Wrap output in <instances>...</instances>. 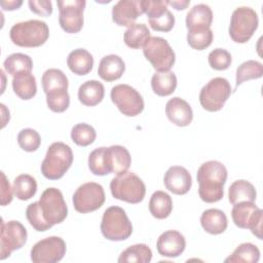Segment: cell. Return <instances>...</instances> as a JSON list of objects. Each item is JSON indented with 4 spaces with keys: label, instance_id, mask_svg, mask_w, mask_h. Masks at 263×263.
I'll return each instance as SVG.
<instances>
[{
    "label": "cell",
    "instance_id": "6da1fadb",
    "mask_svg": "<svg viewBox=\"0 0 263 263\" xmlns=\"http://www.w3.org/2000/svg\"><path fill=\"white\" fill-rule=\"evenodd\" d=\"M196 178L199 184L198 194L202 201L212 203L223 198L227 170L222 162L210 160L202 163L197 171Z\"/></svg>",
    "mask_w": 263,
    "mask_h": 263
},
{
    "label": "cell",
    "instance_id": "7a4b0ae2",
    "mask_svg": "<svg viewBox=\"0 0 263 263\" xmlns=\"http://www.w3.org/2000/svg\"><path fill=\"white\" fill-rule=\"evenodd\" d=\"M13 44L21 47H38L43 45L49 36L45 22L30 20L13 25L9 31Z\"/></svg>",
    "mask_w": 263,
    "mask_h": 263
},
{
    "label": "cell",
    "instance_id": "3957f363",
    "mask_svg": "<svg viewBox=\"0 0 263 263\" xmlns=\"http://www.w3.org/2000/svg\"><path fill=\"white\" fill-rule=\"evenodd\" d=\"M73 162L71 148L63 142L52 143L41 163V173L48 180L61 179Z\"/></svg>",
    "mask_w": 263,
    "mask_h": 263
},
{
    "label": "cell",
    "instance_id": "277c9868",
    "mask_svg": "<svg viewBox=\"0 0 263 263\" xmlns=\"http://www.w3.org/2000/svg\"><path fill=\"white\" fill-rule=\"evenodd\" d=\"M101 232L105 238L113 241L128 238L133 233V225L124 210L116 205L108 208L103 214Z\"/></svg>",
    "mask_w": 263,
    "mask_h": 263
},
{
    "label": "cell",
    "instance_id": "5b68a950",
    "mask_svg": "<svg viewBox=\"0 0 263 263\" xmlns=\"http://www.w3.org/2000/svg\"><path fill=\"white\" fill-rule=\"evenodd\" d=\"M110 190L114 198L128 203L141 202L146 194L144 182L132 172L113 178L110 182Z\"/></svg>",
    "mask_w": 263,
    "mask_h": 263
},
{
    "label": "cell",
    "instance_id": "8992f818",
    "mask_svg": "<svg viewBox=\"0 0 263 263\" xmlns=\"http://www.w3.org/2000/svg\"><path fill=\"white\" fill-rule=\"evenodd\" d=\"M259 18L257 12L251 7L240 6L232 12L229 36L236 43H246L257 30Z\"/></svg>",
    "mask_w": 263,
    "mask_h": 263
},
{
    "label": "cell",
    "instance_id": "52a82bcc",
    "mask_svg": "<svg viewBox=\"0 0 263 263\" xmlns=\"http://www.w3.org/2000/svg\"><path fill=\"white\" fill-rule=\"evenodd\" d=\"M143 53L157 72L170 71L176 61L170 43L161 37H150L143 46Z\"/></svg>",
    "mask_w": 263,
    "mask_h": 263
},
{
    "label": "cell",
    "instance_id": "ba28073f",
    "mask_svg": "<svg viewBox=\"0 0 263 263\" xmlns=\"http://www.w3.org/2000/svg\"><path fill=\"white\" fill-rule=\"evenodd\" d=\"M231 95V86L227 79L215 77L211 79L199 92L201 107L210 112L221 110Z\"/></svg>",
    "mask_w": 263,
    "mask_h": 263
},
{
    "label": "cell",
    "instance_id": "9c48e42d",
    "mask_svg": "<svg viewBox=\"0 0 263 263\" xmlns=\"http://www.w3.org/2000/svg\"><path fill=\"white\" fill-rule=\"evenodd\" d=\"M40 212L51 226L62 223L68 215V206L62 192L53 187L46 188L39 199Z\"/></svg>",
    "mask_w": 263,
    "mask_h": 263
},
{
    "label": "cell",
    "instance_id": "30bf717a",
    "mask_svg": "<svg viewBox=\"0 0 263 263\" xmlns=\"http://www.w3.org/2000/svg\"><path fill=\"white\" fill-rule=\"evenodd\" d=\"M231 217L237 227L250 229L255 236L262 239L263 211L254 202L243 201L233 204Z\"/></svg>",
    "mask_w": 263,
    "mask_h": 263
},
{
    "label": "cell",
    "instance_id": "8fae6325",
    "mask_svg": "<svg viewBox=\"0 0 263 263\" xmlns=\"http://www.w3.org/2000/svg\"><path fill=\"white\" fill-rule=\"evenodd\" d=\"M110 97L118 110L125 116H137L144 110L142 96L128 84H117L113 86Z\"/></svg>",
    "mask_w": 263,
    "mask_h": 263
},
{
    "label": "cell",
    "instance_id": "7c38bea8",
    "mask_svg": "<svg viewBox=\"0 0 263 263\" xmlns=\"http://www.w3.org/2000/svg\"><path fill=\"white\" fill-rule=\"evenodd\" d=\"M104 202V188L96 182H87L80 185L73 194L74 209L82 214L99 210Z\"/></svg>",
    "mask_w": 263,
    "mask_h": 263
},
{
    "label": "cell",
    "instance_id": "4fadbf2b",
    "mask_svg": "<svg viewBox=\"0 0 263 263\" xmlns=\"http://www.w3.org/2000/svg\"><path fill=\"white\" fill-rule=\"evenodd\" d=\"M0 259L4 260L10 256V254L21 249L27 241V229L18 221L4 222L1 220L0 230Z\"/></svg>",
    "mask_w": 263,
    "mask_h": 263
},
{
    "label": "cell",
    "instance_id": "5bb4252c",
    "mask_svg": "<svg viewBox=\"0 0 263 263\" xmlns=\"http://www.w3.org/2000/svg\"><path fill=\"white\" fill-rule=\"evenodd\" d=\"M59 23L61 28L70 34L78 33L83 27L85 0H59Z\"/></svg>",
    "mask_w": 263,
    "mask_h": 263
},
{
    "label": "cell",
    "instance_id": "9a60e30c",
    "mask_svg": "<svg viewBox=\"0 0 263 263\" xmlns=\"http://www.w3.org/2000/svg\"><path fill=\"white\" fill-rule=\"evenodd\" d=\"M66 254V242L59 236H49L37 241L31 250L34 263H55Z\"/></svg>",
    "mask_w": 263,
    "mask_h": 263
},
{
    "label": "cell",
    "instance_id": "2e32d148",
    "mask_svg": "<svg viewBox=\"0 0 263 263\" xmlns=\"http://www.w3.org/2000/svg\"><path fill=\"white\" fill-rule=\"evenodd\" d=\"M145 13L154 31L170 32L175 25V16L167 9L166 0H144Z\"/></svg>",
    "mask_w": 263,
    "mask_h": 263
},
{
    "label": "cell",
    "instance_id": "e0dca14e",
    "mask_svg": "<svg viewBox=\"0 0 263 263\" xmlns=\"http://www.w3.org/2000/svg\"><path fill=\"white\" fill-rule=\"evenodd\" d=\"M143 13L144 0H120L112 8V20L118 26L129 27Z\"/></svg>",
    "mask_w": 263,
    "mask_h": 263
},
{
    "label": "cell",
    "instance_id": "ac0fdd59",
    "mask_svg": "<svg viewBox=\"0 0 263 263\" xmlns=\"http://www.w3.org/2000/svg\"><path fill=\"white\" fill-rule=\"evenodd\" d=\"M165 188L177 195L186 194L192 186V178L190 173L183 166H171L163 178Z\"/></svg>",
    "mask_w": 263,
    "mask_h": 263
},
{
    "label": "cell",
    "instance_id": "d6986e66",
    "mask_svg": "<svg viewBox=\"0 0 263 263\" xmlns=\"http://www.w3.org/2000/svg\"><path fill=\"white\" fill-rule=\"evenodd\" d=\"M186 247V240L183 234L177 230H167L161 233L157 239V252L168 258H176L180 256Z\"/></svg>",
    "mask_w": 263,
    "mask_h": 263
},
{
    "label": "cell",
    "instance_id": "ffe728a7",
    "mask_svg": "<svg viewBox=\"0 0 263 263\" xmlns=\"http://www.w3.org/2000/svg\"><path fill=\"white\" fill-rule=\"evenodd\" d=\"M106 163L109 173L121 175L127 172L132 163V156L128 150L120 145L106 147L105 150Z\"/></svg>",
    "mask_w": 263,
    "mask_h": 263
},
{
    "label": "cell",
    "instance_id": "44dd1931",
    "mask_svg": "<svg viewBox=\"0 0 263 263\" xmlns=\"http://www.w3.org/2000/svg\"><path fill=\"white\" fill-rule=\"evenodd\" d=\"M165 114L168 120L178 126H187L193 119V112L190 105L179 97L167 101Z\"/></svg>",
    "mask_w": 263,
    "mask_h": 263
},
{
    "label": "cell",
    "instance_id": "7402d4cb",
    "mask_svg": "<svg viewBox=\"0 0 263 263\" xmlns=\"http://www.w3.org/2000/svg\"><path fill=\"white\" fill-rule=\"evenodd\" d=\"M125 70L123 60L117 54H108L102 58L98 68L99 76L108 82L119 79Z\"/></svg>",
    "mask_w": 263,
    "mask_h": 263
},
{
    "label": "cell",
    "instance_id": "603a6c76",
    "mask_svg": "<svg viewBox=\"0 0 263 263\" xmlns=\"http://www.w3.org/2000/svg\"><path fill=\"white\" fill-rule=\"evenodd\" d=\"M200 224L208 233L216 235L226 230L228 222L224 212L218 209H209L201 214Z\"/></svg>",
    "mask_w": 263,
    "mask_h": 263
},
{
    "label": "cell",
    "instance_id": "cb8c5ba5",
    "mask_svg": "<svg viewBox=\"0 0 263 263\" xmlns=\"http://www.w3.org/2000/svg\"><path fill=\"white\" fill-rule=\"evenodd\" d=\"M67 65L74 74L86 75L92 69L93 58L86 49L77 48L69 53L67 58Z\"/></svg>",
    "mask_w": 263,
    "mask_h": 263
},
{
    "label": "cell",
    "instance_id": "d4e9b609",
    "mask_svg": "<svg viewBox=\"0 0 263 263\" xmlns=\"http://www.w3.org/2000/svg\"><path fill=\"white\" fill-rule=\"evenodd\" d=\"M105 95L104 85L98 80H88L82 83L78 89L79 101L88 107H92L102 102Z\"/></svg>",
    "mask_w": 263,
    "mask_h": 263
},
{
    "label": "cell",
    "instance_id": "484cf974",
    "mask_svg": "<svg viewBox=\"0 0 263 263\" xmlns=\"http://www.w3.org/2000/svg\"><path fill=\"white\" fill-rule=\"evenodd\" d=\"M213 22V11L206 4L194 5L186 15L187 29L211 28Z\"/></svg>",
    "mask_w": 263,
    "mask_h": 263
},
{
    "label": "cell",
    "instance_id": "4316f807",
    "mask_svg": "<svg viewBox=\"0 0 263 263\" xmlns=\"http://www.w3.org/2000/svg\"><path fill=\"white\" fill-rule=\"evenodd\" d=\"M12 88L14 93L22 100H30L37 92L36 78L31 72H23L12 79Z\"/></svg>",
    "mask_w": 263,
    "mask_h": 263
},
{
    "label": "cell",
    "instance_id": "83f0119b",
    "mask_svg": "<svg viewBox=\"0 0 263 263\" xmlns=\"http://www.w3.org/2000/svg\"><path fill=\"white\" fill-rule=\"evenodd\" d=\"M256 196L257 192L255 187L252 183L246 180L234 181L228 190V198L232 204L243 201L254 202L256 200Z\"/></svg>",
    "mask_w": 263,
    "mask_h": 263
},
{
    "label": "cell",
    "instance_id": "f1b7e54d",
    "mask_svg": "<svg viewBox=\"0 0 263 263\" xmlns=\"http://www.w3.org/2000/svg\"><path fill=\"white\" fill-rule=\"evenodd\" d=\"M173 210L172 197L164 191H155L149 200V211L156 219L167 218Z\"/></svg>",
    "mask_w": 263,
    "mask_h": 263
},
{
    "label": "cell",
    "instance_id": "f546056e",
    "mask_svg": "<svg viewBox=\"0 0 263 263\" xmlns=\"http://www.w3.org/2000/svg\"><path fill=\"white\" fill-rule=\"evenodd\" d=\"M151 87L159 97L172 95L177 87V77L171 72H156L151 78Z\"/></svg>",
    "mask_w": 263,
    "mask_h": 263
},
{
    "label": "cell",
    "instance_id": "4dcf8cb0",
    "mask_svg": "<svg viewBox=\"0 0 263 263\" xmlns=\"http://www.w3.org/2000/svg\"><path fill=\"white\" fill-rule=\"evenodd\" d=\"M150 31L145 24H133L124 32V43L134 49L141 48L150 38Z\"/></svg>",
    "mask_w": 263,
    "mask_h": 263
},
{
    "label": "cell",
    "instance_id": "1f68e13d",
    "mask_svg": "<svg viewBox=\"0 0 263 263\" xmlns=\"http://www.w3.org/2000/svg\"><path fill=\"white\" fill-rule=\"evenodd\" d=\"M42 88L45 93H48L53 90L60 89H68V78L65 73L55 68H51L46 70L41 78Z\"/></svg>",
    "mask_w": 263,
    "mask_h": 263
},
{
    "label": "cell",
    "instance_id": "d6a6232c",
    "mask_svg": "<svg viewBox=\"0 0 263 263\" xmlns=\"http://www.w3.org/2000/svg\"><path fill=\"white\" fill-rule=\"evenodd\" d=\"M3 66L8 74L15 76L23 72H31L33 69V61L28 54L16 52L8 55L4 60Z\"/></svg>",
    "mask_w": 263,
    "mask_h": 263
},
{
    "label": "cell",
    "instance_id": "836d02e7",
    "mask_svg": "<svg viewBox=\"0 0 263 263\" xmlns=\"http://www.w3.org/2000/svg\"><path fill=\"white\" fill-rule=\"evenodd\" d=\"M152 259V251L145 243H137L125 249L119 256L118 262H137V263H149Z\"/></svg>",
    "mask_w": 263,
    "mask_h": 263
},
{
    "label": "cell",
    "instance_id": "e575fe53",
    "mask_svg": "<svg viewBox=\"0 0 263 263\" xmlns=\"http://www.w3.org/2000/svg\"><path fill=\"white\" fill-rule=\"evenodd\" d=\"M12 189L16 198L21 200H28L36 194L37 183L32 176L22 174L14 179Z\"/></svg>",
    "mask_w": 263,
    "mask_h": 263
},
{
    "label": "cell",
    "instance_id": "d590c367",
    "mask_svg": "<svg viewBox=\"0 0 263 263\" xmlns=\"http://www.w3.org/2000/svg\"><path fill=\"white\" fill-rule=\"evenodd\" d=\"M260 259V251L258 247L251 242H243L239 245L233 253L225 259L226 263H239V262H247V263H257Z\"/></svg>",
    "mask_w": 263,
    "mask_h": 263
},
{
    "label": "cell",
    "instance_id": "8d00e7d4",
    "mask_svg": "<svg viewBox=\"0 0 263 263\" xmlns=\"http://www.w3.org/2000/svg\"><path fill=\"white\" fill-rule=\"evenodd\" d=\"M213 37L211 28H193L188 30L187 42L193 49L203 50L212 44Z\"/></svg>",
    "mask_w": 263,
    "mask_h": 263
},
{
    "label": "cell",
    "instance_id": "74e56055",
    "mask_svg": "<svg viewBox=\"0 0 263 263\" xmlns=\"http://www.w3.org/2000/svg\"><path fill=\"white\" fill-rule=\"evenodd\" d=\"M263 75V66L260 62L249 60L243 62L240 66H238L236 70V83L235 86L237 87L242 82L251 80V79H258L261 78Z\"/></svg>",
    "mask_w": 263,
    "mask_h": 263
},
{
    "label": "cell",
    "instance_id": "f35d334b",
    "mask_svg": "<svg viewBox=\"0 0 263 263\" xmlns=\"http://www.w3.org/2000/svg\"><path fill=\"white\" fill-rule=\"evenodd\" d=\"M96 129L87 123H78L71 129V139L78 146L86 147L92 144L96 140Z\"/></svg>",
    "mask_w": 263,
    "mask_h": 263
},
{
    "label": "cell",
    "instance_id": "ab89813d",
    "mask_svg": "<svg viewBox=\"0 0 263 263\" xmlns=\"http://www.w3.org/2000/svg\"><path fill=\"white\" fill-rule=\"evenodd\" d=\"M106 147H100L90 152L88 156V167L89 171L96 176H106L109 173L106 156H105Z\"/></svg>",
    "mask_w": 263,
    "mask_h": 263
},
{
    "label": "cell",
    "instance_id": "60d3db41",
    "mask_svg": "<svg viewBox=\"0 0 263 263\" xmlns=\"http://www.w3.org/2000/svg\"><path fill=\"white\" fill-rule=\"evenodd\" d=\"M46 103L51 111L62 113L68 109L70 105V97L66 89L53 90L46 93Z\"/></svg>",
    "mask_w": 263,
    "mask_h": 263
},
{
    "label": "cell",
    "instance_id": "b9f144b4",
    "mask_svg": "<svg viewBox=\"0 0 263 263\" xmlns=\"http://www.w3.org/2000/svg\"><path fill=\"white\" fill-rule=\"evenodd\" d=\"M17 143L23 150L27 152H34L39 148L41 144V138L38 132L35 129L24 128L17 135Z\"/></svg>",
    "mask_w": 263,
    "mask_h": 263
},
{
    "label": "cell",
    "instance_id": "7bdbcfd3",
    "mask_svg": "<svg viewBox=\"0 0 263 263\" xmlns=\"http://www.w3.org/2000/svg\"><path fill=\"white\" fill-rule=\"evenodd\" d=\"M26 217H27L29 223L31 224V226L37 231H41V232L46 231L52 227L50 224H48L44 220V218L40 212L39 201H35L27 206Z\"/></svg>",
    "mask_w": 263,
    "mask_h": 263
},
{
    "label": "cell",
    "instance_id": "ee69618b",
    "mask_svg": "<svg viewBox=\"0 0 263 263\" xmlns=\"http://www.w3.org/2000/svg\"><path fill=\"white\" fill-rule=\"evenodd\" d=\"M208 61L211 68L218 71H223L229 68L232 60L231 54L226 49L216 48L209 53Z\"/></svg>",
    "mask_w": 263,
    "mask_h": 263
},
{
    "label": "cell",
    "instance_id": "f6af8a7d",
    "mask_svg": "<svg viewBox=\"0 0 263 263\" xmlns=\"http://www.w3.org/2000/svg\"><path fill=\"white\" fill-rule=\"evenodd\" d=\"M31 11L41 16H48L52 13V4L48 0H30L28 2Z\"/></svg>",
    "mask_w": 263,
    "mask_h": 263
},
{
    "label": "cell",
    "instance_id": "bcb514c9",
    "mask_svg": "<svg viewBox=\"0 0 263 263\" xmlns=\"http://www.w3.org/2000/svg\"><path fill=\"white\" fill-rule=\"evenodd\" d=\"M12 192H13V189H11L10 184L7 181L4 173L1 172V197H0L1 205H6L11 202Z\"/></svg>",
    "mask_w": 263,
    "mask_h": 263
},
{
    "label": "cell",
    "instance_id": "7dc6e473",
    "mask_svg": "<svg viewBox=\"0 0 263 263\" xmlns=\"http://www.w3.org/2000/svg\"><path fill=\"white\" fill-rule=\"evenodd\" d=\"M23 4V1L12 0V1H0V5L5 10H14L17 9Z\"/></svg>",
    "mask_w": 263,
    "mask_h": 263
},
{
    "label": "cell",
    "instance_id": "c3c4849f",
    "mask_svg": "<svg viewBox=\"0 0 263 263\" xmlns=\"http://www.w3.org/2000/svg\"><path fill=\"white\" fill-rule=\"evenodd\" d=\"M167 1V0H166ZM190 4L189 0H174V1H167V5L173 6L177 10H183L187 8V6Z\"/></svg>",
    "mask_w": 263,
    "mask_h": 263
}]
</instances>
